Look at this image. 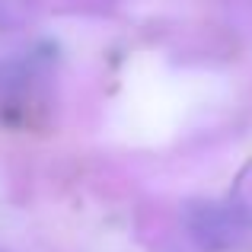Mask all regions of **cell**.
<instances>
[{"label":"cell","instance_id":"6da1fadb","mask_svg":"<svg viewBox=\"0 0 252 252\" xmlns=\"http://www.w3.org/2000/svg\"><path fill=\"white\" fill-rule=\"evenodd\" d=\"M45 80H48V58L35 51L0 61V122H35V112L45 109Z\"/></svg>","mask_w":252,"mask_h":252},{"label":"cell","instance_id":"7a4b0ae2","mask_svg":"<svg viewBox=\"0 0 252 252\" xmlns=\"http://www.w3.org/2000/svg\"><path fill=\"white\" fill-rule=\"evenodd\" d=\"M185 227L204 252H230L249 240L252 217L227 201H191L185 208Z\"/></svg>","mask_w":252,"mask_h":252},{"label":"cell","instance_id":"3957f363","mask_svg":"<svg viewBox=\"0 0 252 252\" xmlns=\"http://www.w3.org/2000/svg\"><path fill=\"white\" fill-rule=\"evenodd\" d=\"M38 0H0V32L26 29L29 19L35 16Z\"/></svg>","mask_w":252,"mask_h":252}]
</instances>
